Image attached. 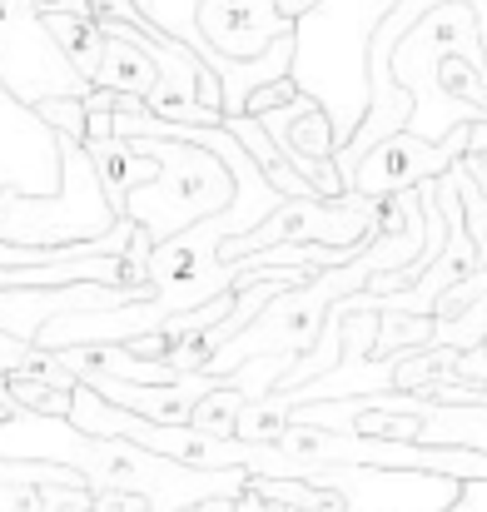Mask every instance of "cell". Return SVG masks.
<instances>
[{
    "label": "cell",
    "mask_w": 487,
    "mask_h": 512,
    "mask_svg": "<svg viewBox=\"0 0 487 512\" xmlns=\"http://www.w3.org/2000/svg\"><path fill=\"white\" fill-rule=\"evenodd\" d=\"M45 20V30H50V40L60 45V55L75 65V75H95V65H100V55H105V30H100V20L95 15H40Z\"/></svg>",
    "instance_id": "cell-13"
},
{
    "label": "cell",
    "mask_w": 487,
    "mask_h": 512,
    "mask_svg": "<svg viewBox=\"0 0 487 512\" xmlns=\"http://www.w3.org/2000/svg\"><path fill=\"white\" fill-rule=\"evenodd\" d=\"M0 393L10 398V408L45 413V418H70V393L75 388H60V383L35 378V373H0Z\"/></svg>",
    "instance_id": "cell-14"
},
{
    "label": "cell",
    "mask_w": 487,
    "mask_h": 512,
    "mask_svg": "<svg viewBox=\"0 0 487 512\" xmlns=\"http://www.w3.org/2000/svg\"><path fill=\"white\" fill-rule=\"evenodd\" d=\"M378 234V199L343 189L338 199H284L279 209H269L254 229L234 234L219 244V259H244L259 254L269 244H358Z\"/></svg>",
    "instance_id": "cell-4"
},
{
    "label": "cell",
    "mask_w": 487,
    "mask_h": 512,
    "mask_svg": "<svg viewBox=\"0 0 487 512\" xmlns=\"http://www.w3.org/2000/svg\"><path fill=\"white\" fill-rule=\"evenodd\" d=\"M100 30H105V55H100L95 75H90V90H115V95L145 100L150 85H155V60L115 20H100Z\"/></svg>",
    "instance_id": "cell-12"
},
{
    "label": "cell",
    "mask_w": 487,
    "mask_h": 512,
    "mask_svg": "<svg viewBox=\"0 0 487 512\" xmlns=\"http://www.w3.org/2000/svg\"><path fill=\"white\" fill-rule=\"evenodd\" d=\"M80 150H85V160H90V170H95V184H100V194H105V214H110V219H125V194L155 174V160L140 155V150H135L130 140H120V135L85 140Z\"/></svg>",
    "instance_id": "cell-11"
},
{
    "label": "cell",
    "mask_w": 487,
    "mask_h": 512,
    "mask_svg": "<svg viewBox=\"0 0 487 512\" xmlns=\"http://www.w3.org/2000/svg\"><path fill=\"white\" fill-rule=\"evenodd\" d=\"M393 0H314L294 20L289 80L314 95L333 120V140L348 145L368 110V35Z\"/></svg>",
    "instance_id": "cell-2"
},
{
    "label": "cell",
    "mask_w": 487,
    "mask_h": 512,
    "mask_svg": "<svg viewBox=\"0 0 487 512\" xmlns=\"http://www.w3.org/2000/svg\"><path fill=\"white\" fill-rule=\"evenodd\" d=\"M373 348L368 353H393V348H418L433 343V314H373Z\"/></svg>",
    "instance_id": "cell-16"
},
{
    "label": "cell",
    "mask_w": 487,
    "mask_h": 512,
    "mask_svg": "<svg viewBox=\"0 0 487 512\" xmlns=\"http://www.w3.org/2000/svg\"><path fill=\"white\" fill-rule=\"evenodd\" d=\"M0 373H35V378H50V383H60V388H75V378H70V368L55 358V348L25 343V339H15V334H0Z\"/></svg>",
    "instance_id": "cell-15"
},
{
    "label": "cell",
    "mask_w": 487,
    "mask_h": 512,
    "mask_svg": "<svg viewBox=\"0 0 487 512\" xmlns=\"http://www.w3.org/2000/svg\"><path fill=\"white\" fill-rule=\"evenodd\" d=\"M40 15H90V0H30Z\"/></svg>",
    "instance_id": "cell-23"
},
{
    "label": "cell",
    "mask_w": 487,
    "mask_h": 512,
    "mask_svg": "<svg viewBox=\"0 0 487 512\" xmlns=\"http://www.w3.org/2000/svg\"><path fill=\"white\" fill-rule=\"evenodd\" d=\"M85 512H90V508H85Z\"/></svg>",
    "instance_id": "cell-27"
},
{
    "label": "cell",
    "mask_w": 487,
    "mask_h": 512,
    "mask_svg": "<svg viewBox=\"0 0 487 512\" xmlns=\"http://www.w3.org/2000/svg\"><path fill=\"white\" fill-rule=\"evenodd\" d=\"M304 483L343 493V512H443L458 498V478H443V473L348 468V463H309Z\"/></svg>",
    "instance_id": "cell-6"
},
{
    "label": "cell",
    "mask_w": 487,
    "mask_h": 512,
    "mask_svg": "<svg viewBox=\"0 0 487 512\" xmlns=\"http://www.w3.org/2000/svg\"><path fill=\"white\" fill-rule=\"evenodd\" d=\"M254 120L264 125V135L274 140V150L314 184L319 199H338V194H343V179L333 170V150H338L333 120L324 115V105H319L314 95L299 90L294 100H284V105H274V110H259Z\"/></svg>",
    "instance_id": "cell-8"
},
{
    "label": "cell",
    "mask_w": 487,
    "mask_h": 512,
    "mask_svg": "<svg viewBox=\"0 0 487 512\" xmlns=\"http://www.w3.org/2000/svg\"><path fill=\"white\" fill-rule=\"evenodd\" d=\"M45 512H85L90 508V488H70V483H45L40 488Z\"/></svg>",
    "instance_id": "cell-18"
},
{
    "label": "cell",
    "mask_w": 487,
    "mask_h": 512,
    "mask_svg": "<svg viewBox=\"0 0 487 512\" xmlns=\"http://www.w3.org/2000/svg\"><path fill=\"white\" fill-rule=\"evenodd\" d=\"M194 25L224 60H259L279 35H294V20L274 0H199Z\"/></svg>",
    "instance_id": "cell-10"
},
{
    "label": "cell",
    "mask_w": 487,
    "mask_h": 512,
    "mask_svg": "<svg viewBox=\"0 0 487 512\" xmlns=\"http://www.w3.org/2000/svg\"><path fill=\"white\" fill-rule=\"evenodd\" d=\"M274 5H279V10L289 15V20H299V15H304V10H309L314 0H274Z\"/></svg>",
    "instance_id": "cell-25"
},
{
    "label": "cell",
    "mask_w": 487,
    "mask_h": 512,
    "mask_svg": "<svg viewBox=\"0 0 487 512\" xmlns=\"http://www.w3.org/2000/svg\"><path fill=\"white\" fill-rule=\"evenodd\" d=\"M463 155H468V125L453 130L448 140H418V135L398 130V135H383L378 145H368V150L358 155V165L348 170V184H343V189L368 194V199H388V194H398V189H413V184H423V179L448 174V165L463 160Z\"/></svg>",
    "instance_id": "cell-7"
},
{
    "label": "cell",
    "mask_w": 487,
    "mask_h": 512,
    "mask_svg": "<svg viewBox=\"0 0 487 512\" xmlns=\"http://www.w3.org/2000/svg\"><path fill=\"white\" fill-rule=\"evenodd\" d=\"M393 85L413 100L408 135L448 140L453 130L487 115V50L478 15L463 0H443L423 10L388 50Z\"/></svg>",
    "instance_id": "cell-1"
},
{
    "label": "cell",
    "mask_w": 487,
    "mask_h": 512,
    "mask_svg": "<svg viewBox=\"0 0 487 512\" xmlns=\"http://www.w3.org/2000/svg\"><path fill=\"white\" fill-rule=\"evenodd\" d=\"M130 145L155 160V174L125 194V219H135L155 244L234 199V174L209 150L164 135H130Z\"/></svg>",
    "instance_id": "cell-3"
},
{
    "label": "cell",
    "mask_w": 487,
    "mask_h": 512,
    "mask_svg": "<svg viewBox=\"0 0 487 512\" xmlns=\"http://www.w3.org/2000/svg\"><path fill=\"white\" fill-rule=\"evenodd\" d=\"M443 512H487V478H468V483H458V498H453Z\"/></svg>",
    "instance_id": "cell-22"
},
{
    "label": "cell",
    "mask_w": 487,
    "mask_h": 512,
    "mask_svg": "<svg viewBox=\"0 0 487 512\" xmlns=\"http://www.w3.org/2000/svg\"><path fill=\"white\" fill-rule=\"evenodd\" d=\"M0 512H45V503H40V488H35V483L0 478Z\"/></svg>",
    "instance_id": "cell-19"
},
{
    "label": "cell",
    "mask_w": 487,
    "mask_h": 512,
    "mask_svg": "<svg viewBox=\"0 0 487 512\" xmlns=\"http://www.w3.org/2000/svg\"><path fill=\"white\" fill-rule=\"evenodd\" d=\"M0 85L30 110L45 95H90L30 0H0Z\"/></svg>",
    "instance_id": "cell-5"
},
{
    "label": "cell",
    "mask_w": 487,
    "mask_h": 512,
    "mask_svg": "<svg viewBox=\"0 0 487 512\" xmlns=\"http://www.w3.org/2000/svg\"><path fill=\"white\" fill-rule=\"evenodd\" d=\"M10 413H15V408H10V398L0 393V418H10Z\"/></svg>",
    "instance_id": "cell-26"
},
{
    "label": "cell",
    "mask_w": 487,
    "mask_h": 512,
    "mask_svg": "<svg viewBox=\"0 0 487 512\" xmlns=\"http://www.w3.org/2000/svg\"><path fill=\"white\" fill-rule=\"evenodd\" d=\"M55 135H65V140H85V95H45V100H35L30 105Z\"/></svg>",
    "instance_id": "cell-17"
},
{
    "label": "cell",
    "mask_w": 487,
    "mask_h": 512,
    "mask_svg": "<svg viewBox=\"0 0 487 512\" xmlns=\"http://www.w3.org/2000/svg\"><path fill=\"white\" fill-rule=\"evenodd\" d=\"M299 95V85L284 75V80H269V85H259L254 95H249V105H244V115H259V110H274V105H284V100H294Z\"/></svg>",
    "instance_id": "cell-20"
},
{
    "label": "cell",
    "mask_w": 487,
    "mask_h": 512,
    "mask_svg": "<svg viewBox=\"0 0 487 512\" xmlns=\"http://www.w3.org/2000/svg\"><path fill=\"white\" fill-rule=\"evenodd\" d=\"M150 503L140 493H125V488H105V493H90V512H145Z\"/></svg>",
    "instance_id": "cell-21"
},
{
    "label": "cell",
    "mask_w": 487,
    "mask_h": 512,
    "mask_svg": "<svg viewBox=\"0 0 487 512\" xmlns=\"http://www.w3.org/2000/svg\"><path fill=\"white\" fill-rule=\"evenodd\" d=\"M150 284H55V289H0V334L35 343L40 329L60 314H85V309H120L135 299H150Z\"/></svg>",
    "instance_id": "cell-9"
},
{
    "label": "cell",
    "mask_w": 487,
    "mask_h": 512,
    "mask_svg": "<svg viewBox=\"0 0 487 512\" xmlns=\"http://www.w3.org/2000/svg\"><path fill=\"white\" fill-rule=\"evenodd\" d=\"M194 512H234V498H204L194 503Z\"/></svg>",
    "instance_id": "cell-24"
}]
</instances>
